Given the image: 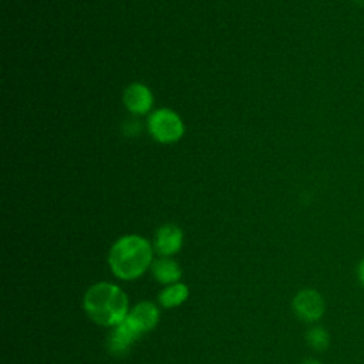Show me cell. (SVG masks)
Listing matches in <instances>:
<instances>
[{
    "label": "cell",
    "instance_id": "cell-1",
    "mask_svg": "<svg viewBox=\"0 0 364 364\" xmlns=\"http://www.w3.org/2000/svg\"><path fill=\"white\" fill-rule=\"evenodd\" d=\"M154 249L148 239L139 235H125L117 239L108 253V266L119 280L141 277L154 262Z\"/></svg>",
    "mask_w": 364,
    "mask_h": 364
},
{
    "label": "cell",
    "instance_id": "cell-8",
    "mask_svg": "<svg viewBox=\"0 0 364 364\" xmlns=\"http://www.w3.org/2000/svg\"><path fill=\"white\" fill-rule=\"evenodd\" d=\"M122 100L127 109L136 115L146 114L154 104V97L151 90L142 82L129 84L124 91Z\"/></svg>",
    "mask_w": 364,
    "mask_h": 364
},
{
    "label": "cell",
    "instance_id": "cell-2",
    "mask_svg": "<svg viewBox=\"0 0 364 364\" xmlns=\"http://www.w3.org/2000/svg\"><path fill=\"white\" fill-rule=\"evenodd\" d=\"M82 306L87 316L104 327L122 323L129 311L127 293L111 282H98L90 286L82 297Z\"/></svg>",
    "mask_w": 364,
    "mask_h": 364
},
{
    "label": "cell",
    "instance_id": "cell-11",
    "mask_svg": "<svg viewBox=\"0 0 364 364\" xmlns=\"http://www.w3.org/2000/svg\"><path fill=\"white\" fill-rule=\"evenodd\" d=\"M306 341L314 351H324L330 346V334L321 326H314L306 333Z\"/></svg>",
    "mask_w": 364,
    "mask_h": 364
},
{
    "label": "cell",
    "instance_id": "cell-12",
    "mask_svg": "<svg viewBox=\"0 0 364 364\" xmlns=\"http://www.w3.org/2000/svg\"><path fill=\"white\" fill-rule=\"evenodd\" d=\"M357 277H358L360 283L364 286V257H363L361 262L358 263V267H357Z\"/></svg>",
    "mask_w": 364,
    "mask_h": 364
},
{
    "label": "cell",
    "instance_id": "cell-4",
    "mask_svg": "<svg viewBox=\"0 0 364 364\" xmlns=\"http://www.w3.org/2000/svg\"><path fill=\"white\" fill-rule=\"evenodd\" d=\"M291 307L294 314L306 323H316L318 321L324 311H326V303L321 296L314 289H303L296 293L291 301Z\"/></svg>",
    "mask_w": 364,
    "mask_h": 364
},
{
    "label": "cell",
    "instance_id": "cell-13",
    "mask_svg": "<svg viewBox=\"0 0 364 364\" xmlns=\"http://www.w3.org/2000/svg\"><path fill=\"white\" fill-rule=\"evenodd\" d=\"M301 364H321L318 360H316V358H313V357H309V358H306Z\"/></svg>",
    "mask_w": 364,
    "mask_h": 364
},
{
    "label": "cell",
    "instance_id": "cell-5",
    "mask_svg": "<svg viewBox=\"0 0 364 364\" xmlns=\"http://www.w3.org/2000/svg\"><path fill=\"white\" fill-rule=\"evenodd\" d=\"M124 321L139 336H142L156 327L159 321V309L152 301H139L128 311Z\"/></svg>",
    "mask_w": 364,
    "mask_h": 364
},
{
    "label": "cell",
    "instance_id": "cell-9",
    "mask_svg": "<svg viewBox=\"0 0 364 364\" xmlns=\"http://www.w3.org/2000/svg\"><path fill=\"white\" fill-rule=\"evenodd\" d=\"M151 272L154 279L161 284H173L178 283L182 277V269L176 260L172 257H159L155 259L151 264Z\"/></svg>",
    "mask_w": 364,
    "mask_h": 364
},
{
    "label": "cell",
    "instance_id": "cell-7",
    "mask_svg": "<svg viewBox=\"0 0 364 364\" xmlns=\"http://www.w3.org/2000/svg\"><path fill=\"white\" fill-rule=\"evenodd\" d=\"M139 337L141 336L135 330H132L125 321H122L114 326L109 331L107 338V348L112 355H127Z\"/></svg>",
    "mask_w": 364,
    "mask_h": 364
},
{
    "label": "cell",
    "instance_id": "cell-6",
    "mask_svg": "<svg viewBox=\"0 0 364 364\" xmlns=\"http://www.w3.org/2000/svg\"><path fill=\"white\" fill-rule=\"evenodd\" d=\"M183 245V232L175 223H165L158 228L154 239V249L165 257L176 255Z\"/></svg>",
    "mask_w": 364,
    "mask_h": 364
},
{
    "label": "cell",
    "instance_id": "cell-10",
    "mask_svg": "<svg viewBox=\"0 0 364 364\" xmlns=\"http://www.w3.org/2000/svg\"><path fill=\"white\" fill-rule=\"evenodd\" d=\"M188 297H189V287L185 283L178 282V283L165 286L158 294V301L165 309H173L185 303Z\"/></svg>",
    "mask_w": 364,
    "mask_h": 364
},
{
    "label": "cell",
    "instance_id": "cell-14",
    "mask_svg": "<svg viewBox=\"0 0 364 364\" xmlns=\"http://www.w3.org/2000/svg\"><path fill=\"white\" fill-rule=\"evenodd\" d=\"M357 3H360V4H364V0H355Z\"/></svg>",
    "mask_w": 364,
    "mask_h": 364
},
{
    "label": "cell",
    "instance_id": "cell-3",
    "mask_svg": "<svg viewBox=\"0 0 364 364\" xmlns=\"http://www.w3.org/2000/svg\"><path fill=\"white\" fill-rule=\"evenodd\" d=\"M148 129L158 142L172 144L182 138L185 125L175 111L169 108H159L151 114L148 119Z\"/></svg>",
    "mask_w": 364,
    "mask_h": 364
}]
</instances>
